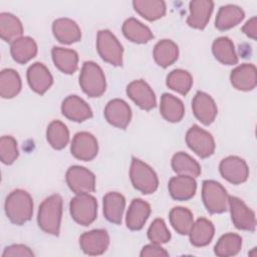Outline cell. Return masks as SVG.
<instances>
[{"instance_id":"obj_28","label":"cell","mask_w":257,"mask_h":257,"mask_svg":"<svg viewBox=\"0 0 257 257\" xmlns=\"http://www.w3.org/2000/svg\"><path fill=\"white\" fill-rule=\"evenodd\" d=\"M51 55L55 66L61 72L71 74L77 69L78 55L74 50L55 46L51 50Z\"/></svg>"},{"instance_id":"obj_45","label":"cell","mask_w":257,"mask_h":257,"mask_svg":"<svg viewBox=\"0 0 257 257\" xmlns=\"http://www.w3.org/2000/svg\"><path fill=\"white\" fill-rule=\"evenodd\" d=\"M242 31L249 37L252 39H256V34H257V18L256 17H252L251 19H249L244 26L242 27Z\"/></svg>"},{"instance_id":"obj_8","label":"cell","mask_w":257,"mask_h":257,"mask_svg":"<svg viewBox=\"0 0 257 257\" xmlns=\"http://www.w3.org/2000/svg\"><path fill=\"white\" fill-rule=\"evenodd\" d=\"M186 143L188 147L202 159L212 156L216 147L212 135L197 124H194L188 130Z\"/></svg>"},{"instance_id":"obj_7","label":"cell","mask_w":257,"mask_h":257,"mask_svg":"<svg viewBox=\"0 0 257 257\" xmlns=\"http://www.w3.org/2000/svg\"><path fill=\"white\" fill-rule=\"evenodd\" d=\"M96 48L98 54L105 62L114 66H121L123 48L109 30L98 31Z\"/></svg>"},{"instance_id":"obj_13","label":"cell","mask_w":257,"mask_h":257,"mask_svg":"<svg viewBox=\"0 0 257 257\" xmlns=\"http://www.w3.org/2000/svg\"><path fill=\"white\" fill-rule=\"evenodd\" d=\"M79 245L87 255H100L109 245V236L103 229H95L83 233L79 238Z\"/></svg>"},{"instance_id":"obj_22","label":"cell","mask_w":257,"mask_h":257,"mask_svg":"<svg viewBox=\"0 0 257 257\" xmlns=\"http://www.w3.org/2000/svg\"><path fill=\"white\" fill-rule=\"evenodd\" d=\"M168 188L173 199L177 201H187L195 196L197 182L195 178L178 175L170 180Z\"/></svg>"},{"instance_id":"obj_41","label":"cell","mask_w":257,"mask_h":257,"mask_svg":"<svg viewBox=\"0 0 257 257\" xmlns=\"http://www.w3.org/2000/svg\"><path fill=\"white\" fill-rule=\"evenodd\" d=\"M19 156L16 140L11 136H3L0 140V159L5 165L13 164Z\"/></svg>"},{"instance_id":"obj_26","label":"cell","mask_w":257,"mask_h":257,"mask_svg":"<svg viewBox=\"0 0 257 257\" xmlns=\"http://www.w3.org/2000/svg\"><path fill=\"white\" fill-rule=\"evenodd\" d=\"M10 52L12 58L16 62L24 64L37 54V44L33 38L29 36H21L11 43Z\"/></svg>"},{"instance_id":"obj_18","label":"cell","mask_w":257,"mask_h":257,"mask_svg":"<svg viewBox=\"0 0 257 257\" xmlns=\"http://www.w3.org/2000/svg\"><path fill=\"white\" fill-rule=\"evenodd\" d=\"M27 81L33 91L38 94H44L52 85L53 78L43 63L35 62L27 69Z\"/></svg>"},{"instance_id":"obj_35","label":"cell","mask_w":257,"mask_h":257,"mask_svg":"<svg viewBox=\"0 0 257 257\" xmlns=\"http://www.w3.org/2000/svg\"><path fill=\"white\" fill-rule=\"evenodd\" d=\"M135 10L145 19L155 21L166 14V3L159 0H135Z\"/></svg>"},{"instance_id":"obj_36","label":"cell","mask_w":257,"mask_h":257,"mask_svg":"<svg viewBox=\"0 0 257 257\" xmlns=\"http://www.w3.org/2000/svg\"><path fill=\"white\" fill-rule=\"evenodd\" d=\"M21 90V78L12 68L3 69L0 73V95L3 98H12Z\"/></svg>"},{"instance_id":"obj_10","label":"cell","mask_w":257,"mask_h":257,"mask_svg":"<svg viewBox=\"0 0 257 257\" xmlns=\"http://www.w3.org/2000/svg\"><path fill=\"white\" fill-rule=\"evenodd\" d=\"M228 208L231 213L232 222L237 229L251 232L255 231V213L250 208H248L241 199L234 196H229Z\"/></svg>"},{"instance_id":"obj_40","label":"cell","mask_w":257,"mask_h":257,"mask_svg":"<svg viewBox=\"0 0 257 257\" xmlns=\"http://www.w3.org/2000/svg\"><path fill=\"white\" fill-rule=\"evenodd\" d=\"M242 247V238L234 233L223 235L214 247V252L217 256L228 257L239 253Z\"/></svg>"},{"instance_id":"obj_1","label":"cell","mask_w":257,"mask_h":257,"mask_svg":"<svg viewBox=\"0 0 257 257\" xmlns=\"http://www.w3.org/2000/svg\"><path fill=\"white\" fill-rule=\"evenodd\" d=\"M62 216V198L55 194L46 198L39 206L37 223L47 234L58 236Z\"/></svg>"},{"instance_id":"obj_42","label":"cell","mask_w":257,"mask_h":257,"mask_svg":"<svg viewBox=\"0 0 257 257\" xmlns=\"http://www.w3.org/2000/svg\"><path fill=\"white\" fill-rule=\"evenodd\" d=\"M148 238L154 244H164L170 241L171 233L163 219H156L148 230Z\"/></svg>"},{"instance_id":"obj_3","label":"cell","mask_w":257,"mask_h":257,"mask_svg":"<svg viewBox=\"0 0 257 257\" xmlns=\"http://www.w3.org/2000/svg\"><path fill=\"white\" fill-rule=\"evenodd\" d=\"M79 84L83 92L89 97H99L106 87L105 76L100 68L93 61H85L79 74Z\"/></svg>"},{"instance_id":"obj_29","label":"cell","mask_w":257,"mask_h":257,"mask_svg":"<svg viewBox=\"0 0 257 257\" xmlns=\"http://www.w3.org/2000/svg\"><path fill=\"white\" fill-rule=\"evenodd\" d=\"M160 111L166 120L170 122H178L185 114V107L181 99L173 94L164 93L161 97Z\"/></svg>"},{"instance_id":"obj_4","label":"cell","mask_w":257,"mask_h":257,"mask_svg":"<svg viewBox=\"0 0 257 257\" xmlns=\"http://www.w3.org/2000/svg\"><path fill=\"white\" fill-rule=\"evenodd\" d=\"M130 177L135 189L145 195L154 193L159 186V180L155 171L146 163L133 158Z\"/></svg>"},{"instance_id":"obj_16","label":"cell","mask_w":257,"mask_h":257,"mask_svg":"<svg viewBox=\"0 0 257 257\" xmlns=\"http://www.w3.org/2000/svg\"><path fill=\"white\" fill-rule=\"evenodd\" d=\"M104 117L111 125L124 130L132 118V110L128 104L119 98L107 102L104 108Z\"/></svg>"},{"instance_id":"obj_23","label":"cell","mask_w":257,"mask_h":257,"mask_svg":"<svg viewBox=\"0 0 257 257\" xmlns=\"http://www.w3.org/2000/svg\"><path fill=\"white\" fill-rule=\"evenodd\" d=\"M151 214V206L142 199H134L128 207L125 223L131 230H141Z\"/></svg>"},{"instance_id":"obj_33","label":"cell","mask_w":257,"mask_h":257,"mask_svg":"<svg viewBox=\"0 0 257 257\" xmlns=\"http://www.w3.org/2000/svg\"><path fill=\"white\" fill-rule=\"evenodd\" d=\"M172 168L174 172L180 176L197 178L201 174V167L199 163L184 152H179L173 156Z\"/></svg>"},{"instance_id":"obj_25","label":"cell","mask_w":257,"mask_h":257,"mask_svg":"<svg viewBox=\"0 0 257 257\" xmlns=\"http://www.w3.org/2000/svg\"><path fill=\"white\" fill-rule=\"evenodd\" d=\"M214 232L215 228L211 221L206 218H199L193 223L189 231L190 242L196 247L206 246L212 241Z\"/></svg>"},{"instance_id":"obj_21","label":"cell","mask_w":257,"mask_h":257,"mask_svg":"<svg viewBox=\"0 0 257 257\" xmlns=\"http://www.w3.org/2000/svg\"><path fill=\"white\" fill-rule=\"evenodd\" d=\"M54 37L63 44L77 42L81 38V31L75 21L69 18H58L52 23Z\"/></svg>"},{"instance_id":"obj_24","label":"cell","mask_w":257,"mask_h":257,"mask_svg":"<svg viewBox=\"0 0 257 257\" xmlns=\"http://www.w3.org/2000/svg\"><path fill=\"white\" fill-rule=\"evenodd\" d=\"M124 207V197L117 192H109L103 197V214L110 223L120 224Z\"/></svg>"},{"instance_id":"obj_32","label":"cell","mask_w":257,"mask_h":257,"mask_svg":"<svg viewBox=\"0 0 257 257\" xmlns=\"http://www.w3.org/2000/svg\"><path fill=\"white\" fill-rule=\"evenodd\" d=\"M212 51L215 58L223 64L234 65L238 62L234 44L232 40L226 36H222L214 40L212 44Z\"/></svg>"},{"instance_id":"obj_44","label":"cell","mask_w":257,"mask_h":257,"mask_svg":"<svg viewBox=\"0 0 257 257\" xmlns=\"http://www.w3.org/2000/svg\"><path fill=\"white\" fill-rule=\"evenodd\" d=\"M142 257H154V256H157V257H163V256H169V253L164 249L162 248L159 244H149V245H146L145 247H143L142 251H141V254H140Z\"/></svg>"},{"instance_id":"obj_30","label":"cell","mask_w":257,"mask_h":257,"mask_svg":"<svg viewBox=\"0 0 257 257\" xmlns=\"http://www.w3.org/2000/svg\"><path fill=\"white\" fill-rule=\"evenodd\" d=\"M122 33L132 42L140 44L147 43L154 38V34L151 29L133 17L123 22Z\"/></svg>"},{"instance_id":"obj_20","label":"cell","mask_w":257,"mask_h":257,"mask_svg":"<svg viewBox=\"0 0 257 257\" xmlns=\"http://www.w3.org/2000/svg\"><path fill=\"white\" fill-rule=\"evenodd\" d=\"M231 84L238 90L249 91L257 84V71L255 65L243 63L234 68L230 74Z\"/></svg>"},{"instance_id":"obj_17","label":"cell","mask_w":257,"mask_h":257,"mask_svg":"<svg viewBox=\"0 0 257 257\" xmlns=\"http://www.w3.org/2000/svg\"><path fill=\"white\" fill-rule=\"evenodd\" d=\"M214 2L210 0H193L189 4L190 13L187 24L196 29H204L213 12Z\"/></svg>"},{"instance_id":"obj_43","label":"cell","mask_w":257,"mask_h":257,"mask_svg":"<svg viewBox=\"0 0 257 257\" xmlns=\"http://www.w3.org/2000/svg\"><path fill=\"white\" fill-rule=\"evenodd\" d=\"M3 257H14V256H21V257H31L34 256L33 252L25 245L21 244H15L8 246L4 249L2 253Z\"/></svg>"},{"instance_id":"obj_6","label":"cell","mask_w":257,"mask_h":257,"mask_svg":"<svg viewBox=\"0 0 257 257\" xmlns=\"http://www.w3.org/2000/svg\"><path fill=\"white\" fill-rule=\"evenodd\" d=\"M69 211L72 219L76 223L82 226H88L96 219V199L89 194H77L70 201Z\"/></svg>"},{"instance_id":"obj_39","label":"cell","mask_w":257,"mask_h":257,"mask_svg":"<svg viewBox=\"0 0 257 257\" xmlns=\"http://www.w3.org/2000/svg\"><path fill=\"white\" fill-rule=\"evenodd\" d=\"M166 83L167 86L172 90L180 94L186 95L192 87L193 78L192 75L187 70L174 69L168 74Z\"/></svg>"},{"instance_id":"obj_5","label":"cell","mask_w":257,"mask_h":257,"mask_svg":"<svg viewBox=\"0 0 257 257\" xmlns=\"http://www.w3.org/2000/svg\"><path fill=\"white\" fill-rule=\"evenodd\" d=\"M228 194L218 182L206 180L202 185V199L207 211L211 214H220L228 210Z\"/></svg>"},{"instance_id":"obj_31","label":"cell","mask_w":257,"mask_h":257,"mask_svg":"<svg viewBox=\"0 0 257 257\" xmlns=\"http://www.w3.org/2000/svg\"><path fill=\"white\" fill-rule=\"evenodd\" d=\"M179 56L178 45L170 40L163 39L159 41L154 48V58L161 67H168L172 65Z\"/></svg>"},{"instance_id":"obj_12","label":"cell","mask_w":257,"mask_h":257,"mask_svg":"<svg viewBox=\"0 0 257 257\" xmlns=\"http://www.w3.org/2000/svg\"><path fill=\"white\" fill-rule=\"evenodd\" d=\"M70 151L72 156L80 161H91L98 152L97 141L90 133H77L72 139Z\"/></svg>"},{"instance_id":"obj_2","label":"cell","mask_w":257,"mask_h":257,"mask_svg":"<svg viewBox=\"0 0 257 257\" xmlns=\"http://www.w3.org/2000/svg\"><path fill=\"white\" fill-rule=\"evenodd\" d=\"M5 213L7 218L16 225H23L29 221L33 214V201L24 190L12 191L5 200Z\"/></svg>"},{"instance_id":"obj_27","label":"cell","mask_w":257,"mask_h":257,"mask_svg":"<svg viewBox=\"0 0 257 257\" xmlns=\"http://www.w3.org/2000/svg\"><path fill=\"white\" fill-rule=\"evenodd\" d=\"M244 11L236 5H225L220 7L215 21V26L219 30H228L238 25L244 19Z\"/></svg>"},{"instance_id":"obj_11","label":"cell","mask_w":257,"mask_h":257,"mask_svg":"<svg viewBox=\"0 0 257 257\" xmlns=\"http://www.w3.org/2000/svg\"><path fill=\"white\" fill-rule=\"evenodd\" d=\"M220 174L229 183L239 185L247 181L249 169L246 162L236 156H229L223 159L219 166Z\"/></svg>"},{"instance_id":"obj_14","label":"cell","mask_w":257,"mask_h":257,"mask_svg":"<svg viewBox=\"0 0 257 257\" xmlns=\"http://www.w3.org/2000/svg\"><path fill=\"white\" fill-rule=\"evenodd\" d=\"M126 93L130 98L142 109L151 110L157 104L155 92L143 79L132 81L126 86Z\"/></svg>"},{"instance_id":"obj_34","label":"cell","mask_w":257,"mask_h":257,"mask_svg":"<svg viewBox=\"0 0 257 257\" xmlns=\"http://www.w3.org/2000/svg\"><path fill=\"white\" fill-rule=\"evenodd\" d=\"M23 26L21 21L13 14L2 12L0 14V35L7 42H13L21 37Z\"/></svg>"},{"instance_id":"obj_38","label":"cell","mask_w":257,"mask_h":257,"mask_svg":"<svg viewBox=\"0 0 257 257\" xmlns=\"http://www.w3.org/2000/svg\"><path fill=\"white\" fill-rule=\"evenodd\" d=\"M170 222L175 231L181 235L189 234L194 223L192 212L184 207H175L170 212Z\"/></svg>"},{"instance_id":"obj_9","label":"cell","mask_w":257,"mask_h":257,"mask_svg":"<svg viewBox=\"0 0 257 257\" xmlns=\"http://www.w3.org/2000/svg\"><path fill=\"white\" fill-rule=\"evenodd\" d=\"M65 179L69 189L76 195L89 194L95 190V177L84 167H70L66 172Z\"/></svg>"},{"instance_id":"obj_37","label":"cell","mask_w":257,"mask_h":257,"mask_svg":"<svg viewBox=\"0 0 257 257\" xmlns=\"http://www.w3.org/2000/svg\"><path fill=\"white\" fill-rule=\"evenodd\" d=\"M46 139L53 149L62 150L69 142L67 126L60 120L51 121L46 131Z\"/></svg>"},{"instance_id":"obj_15","label":"cell","mask_w":257,"mask_h":257,"mask_svg":"<svg viewBox=\"0 0 257 257\" xmlns=\"http://www.w3.org/2000/svg\"><path fill=\"white\" fill-rule=\"evenodd\" d=\"M192 109L195 116L205 125L211 124L218 113L214 99L203 91H198L192 100Z\"/></svg>"},{"instance_id":"obj_19","label":"cell","mask_w":257,"mask_h":257,"mask_svg":"<svg viewBox=\"0 0 257 257\" xmlns=\"http://www.w3.org/2000/svg\"><path fill=\"white\" fill-rule=\"evenodd\" d=\"M61 112L66 118L76 122L84 121L92 116L90 106L77 95H69L63 99Z\"/></svg>"}]
</instances>
